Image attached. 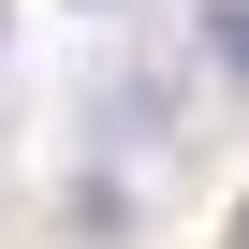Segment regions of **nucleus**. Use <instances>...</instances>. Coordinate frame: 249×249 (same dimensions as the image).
Instances as JSON below:
<instances>
[{"mask_svg": "<svg viewBox=\"0 0 249 249\" xmlns=\"http://www.w3.org/2000/svg\"><path fill=\"white\" fill-rule=\"evenodd\" d=\"M234 249H249V205H234Z\"/></svg>", "mask_w": 249, "mask_h": 249, "instance_id": "3", "label": "nucleus"}, {"mask_svg": "<svg viewBox=\"0 0 249 249\" xmlns=\"http://www.w3.org/2000/svg\"><path fill=\"white\" fill-rule=\"evenodd\" d=\"M220 59H234V73H249V0H220Z\"/></svg>", "mask_w": 249, "mask_h": 249, "instance_id": "1", "label": "nucleus"}, {"mask_svg": "<svg viewBox=\"0 0 249 249\" xmlns=\"http://www.w3.org/2000/svg\"><path fill=\"white\" fill-rule=\"evenodd\" d=\"M73 15H147V0H73Z\"/></svg>", "mask_w": 249, "mask_h": 249, "instance_id": "2", "label": "nucleus"}]
</instances>
